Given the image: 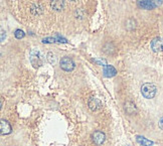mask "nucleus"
<instances>
[{
  "label": "nucleus",
  "mask_w": 163,
  "mask_h": 146,
  "mask_svg": "<svg viewBox=\"0 0 163 146\" xmlns=\"http://www.w3.org/2000/svg\"><path fill=\"white\" fill-rule=\"evenodd\" d=\"M92 138H93V142L97 145H101L105 142V139H106V135H105L104 132L102 131H95L92 135Z\"/></svg>",
  "instance_id": "4"
},
{
  "label": "nucleus",
  "mask_w": 163,
  "mask_h": 146,
  "mask_svg": "<svg viewBox=\"0 0 163 146\" xmlns=\"http://www.w3.org/2000/svg\"><path fill=\"white\" fill-rule=\"evenodd\" d=\"M152 2L155 4V6H159V5H161V3H162V0H152Z\"/></svg>",
  "instance_id": "15"
},
{
  "label": "nucleus",
  "mask_w": 163,
  "mask_h": 146,
  "mask_svg": "<svg viewBox=\"0 0 163 146\" xmlns=\"http://www.w3.org/2000/svg\"><path fill=\"white\" fill-rule=\"evenodd\" d=\"M137 4L139 7L143 9H147V10H150V9H154L155 4L152 2V0H137Z\"/></svg>",
  "instance_id": "7"
},
{
  "label": "nucleus",
  "mask_w": 163,
  "mask_h": 146,
  "mask_svg": "<svg viewBox=\"0 0 163 146\" xmlns=\"http://www.w3.org/2000/svg\"><path fill=\"white\" fill-rule=\"evenodd\" d=\"M103 71H104V76L107 77V78H110V77H114L116 74H117V71L114 67L112 65H105L104 68H103Z\"/></svg>",
  "instance_id": "9"
},
{
  "label": "nucleus",
  "mask_w": 163,
  "mask_h": 146,
  "mask_svg": "<svg viewBox=\"0 0 163 146\" xmlns=\"http://www.w3.org/2000/svg\"><path fill=\"white\" fill-rule=\"evenodd\" d=\"M15 37L16 38H18V39H21V38H23L24 37V35H25V33L23 32V31L21 30V29H17V30H15Z\"/></svg>",
  "instance_id": "14"
},
{
  "label": "nucleus",
  "mask_w": 163,
  "mask_h": 146,
  "mask_svg": "<svg viewBox=\"0 0 163 146\" xmlns=\"http://www.w3.org/2000/svg\"><path fill=\"white\" fill-rule=\"evenodd\" d=\"M136 139H137L138 143L141 144L142 146H152L153 144H154L153 141H150V140L146 139L145 137H142V136H137Z\"/></svg>",
  "instance_id": "11"
},
{
  "label": "nucleus",
  "mask_w": 163,
  "mask_h": 146,
  "mask_svg": "<svg viewBox=\"0 0 163 146\" xmlns=\"http://www.w3.org/2000/svg\"><path fill=\"white\" fill-rule=\"evenodd\" d=\"M29 59L33 68H39L44 63V55L39 50H31L29 54Z\"/></svg>",
  "instance_id": "1"
},
{
  "label": "nucleus",
  "mask_w": 163,
  "mask_h": 146,
  "mask_svg": "<svg viewBox=\"0 0 163 146\" xmlns=\"http://www.w3.org/2000/svg\"><path fill=\"white\" fill-rule=\"evenodd\" d=\"M46 59L49 63H55V57L52 52H48V57H46Z\"/></svg>",
  "instance_id": "13"
},
{
  "label": "nucleus",
  "mask_w": 163,
  "mask_h": 146,
  "mask_svg": "<svg viewBox=\"0 0 163 146\" xmlns=\"http://www.w3.org/2000/svg\"><path fill=\"white\" fill-rule=\"evenodd\" d=\"M50 6L55 11H61L65 6V3L63 0H51Z\"/></svg>",
  "instance_id": "8"
},
{
  "label": "nucleus",
  "mask_w": 163,
  "mask_h": 146,
  "mask_svg": "<svg viewBox=\"0 0 163 146\" xmlns=\"http://www.w3.org/2000/svg\"><path fill=\"white\" fill-rule=\"evenodd\" d=\"M88 106L92 111H99V110L102 109L103 104L99 99L97 98H91L88 102Z\"/></svg>",
  "instance_id": "5"
},
{
  "label": "nucleus",
  "mask_w": 163,
  "mask_h": 146,
  "mask_svg": "<svg viewBox=\"0 0 163 146\" xmlns=\"http://www.w3.org/2000/svg\"><path fill=\"white\" fill-rule=\"evenodd\" d=\"M159 127L163 130V117L161 118L160 120H159Z\"/></svg>",
  "instance_id": "16"
},
{
  "label": "nucleus",
  "mask_w": 163,
  "mask_h": 146,
  "mask_svg": "<svg viewBox=\"0 0 163 146\" xmlns=\"http://www.w3.org/2000/svg\"><path fill=\"white\" fill-rule=\"evenodd\" d=\"M59 65H61V68L63 69V71H65V72H72V71L76 68L75 61H73L72 59H70V57H63V59H61Z\"/></svg>",
  "instance_id": "3"
},
{
  "label": "nucleus",
  "mask_w": 163,
  "mask_h": 146,
  "mask_svg": "<svg viewBox=\"0 0 163 146\" xmlns=\"http://www.w3.org/2000/svg\"><path fill=\"white\" fill-rule=\"evenodd\" d=\"M11 133V126L7 121L1 120V134L2 135H7Z\"/></svg>",
  "instance_id": "10"
},
{
  "label": "nucleus",
  "mask_w": 163,
  "mask_h": 146,
  "mask_svg": "<svg viewBox=\"0 0 163 146\" xmlns=\"http://www.w3.org/2000/svg\"><path fill=\"white\" fill-rule=\"evenodd\" d=\"M141 94L146 99L154 98V96L156 95V87H155L154 84L151 83L143 84L141 87Z\"/></svg>",
  "instance_id": "2"
},
{
  "label": "nucleus",
  "mask_w": 163,
  "mask_h": 146,
  "mask_svg": "<svg viewBox=\"0 0 163 146\" xmlns=\"http://www.w3.org/2000/svg\"><path fill=\"white\" fill-rule=\"evenodd\" d=\"M125 110L128 114H134V112L136 111V107L135 105L131 102H128L125 104Z\"/></svg>",
  "instance_id": "12"
},
{
  "label": "nucleus",
  "mask_w": 163,
  "mask_h": 146,
  "mask_svg": "<svg viewBox=\"0 0 163 146\" xmlns=\"http://www.w3.org/2000/svg\"><path fill=\"white\" fill-rule=\"evenodd\" d=\"M4 30H1V40H2V42H3V40H4Z\"/></svg>",
  "instance_id": "17"
},
{
  "label": "nucleus",
  "mask_w": 163,
  "mask_h": 146,
  "mask_svg": "<svg viewBox=\"0 0 163 146\" xmlns=\"http://www.w3.org/2000/svg\"><path fill=\"white\" fill-rule=\"evenodd\" d=\"M70 1H73V2H74V1H76V0H70Z\"/></svg>",
  "instance_id": "18"
},
{
  "label": "nucleus",
  "mask_w": 163,
  "mask_h": 146,
  "mask_svg": "<svg viewBox=\"0 0 163 146\" xmlns=\"http://www.w3.org/2000/svg\"><path fill=\"white\" fill-rule=\"evenodd\" d=\"M151 48L155 52H163V39L161 37H155L151 42Z\"/></svg>",
  "instance_id": "6"
}]
</instances>
